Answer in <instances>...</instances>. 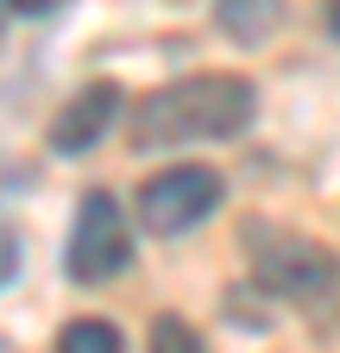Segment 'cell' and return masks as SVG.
Here are the masks:
<instances>
[{
    "label": "cell",
    "mask_w": 340,
    "mask_h": 353,
    "mask_svg": "<svg viewBox=\"0 0 340 353\" xmlns=\"http://www.w3.org/2000/svg\"><path fill=\"white\" fill-rule=\"evenodd\" d=\"M328 32H334V38H340V7H328Z\"/></svg>",
    "instance_id": "obj_9"
},
{
    "label": "cell",
    "mask_w": 340,
    "mask_h": 353,
    "mask_svg": "<svg viewBox=\"0 0 340 353\" xmlns=\"http://www.w3.org/2000/svg\"><path fill=\"white\" fill-rule=\"evenodd\" d=\"M259 95H252L246 76H183L164 82L158 95H145L133 108V152H170V145H202V139H233V132L252 120Z\"/></svg>",
    "instance_id": "obj_1"
},
{
    "label": "cell",
    "mask_w": 340,
    "mask_h": 353,
    "mask_svg": "<svg viewBox=\"0 0 340 353\" xmlns=\"http://www.w3.org/2000/svg\"><path fill=\"white\" fill-rule=\"evenodd\" d=\"M57 353H120V328L101 316H82L57 334Z\"/></svg>",
    "instance_id": "obj_6"
},
{
    "label": "cell",
    "mask_w": 340,
    "mask_h": 353,
    "mask_svg": "<svg viewBox=\"0 0 340 353\" xmlns=\"http://www.w3.org/2000/svg\"><path fill=\"white\" fill-rule=\"evenodd\" d=\"M221 208V176L208 164H177V170H158L139 183V221L145 234H183L195 221H208Z\"/></svg>",
    "instance_id": "obj_4"
},
{
    "label": "cell",
    "mask_w": 340,
    "mask_h": 353,
    "mask_svg": "<svg viewBox=\"0 0 340 353\" xmlns=\"http://www.w3.org/2000/svg\"><path fill=\"white\" fill-rule=\"evenodd\" d=\"M133 259V234H126V214L107 190H89L76 202V228H70V246H63V265L76 284H107L126 272Z\"/></svg>",
    "instance_id": "obj_3"
},
{
    "label": "cell",
    "mask_w": 340,
    "mask_h": 353,
    "mask_svg": "<svg viewBox=\"0 0 340 353\" xmlns=\"http://www.w3.org/2000/svg\"><path fill=\"white\" fill-rule=\"evenodd\" d=\"M145 353H202V334L183 322V316H158L151 322V347Z\"/></svg>",
    "instance_id": "obj_7"
},
{
    "label": "cell",
    "mask_w": 340,
    "mask_h": 353,
    "mask_svg": "<svg viewBox=\"0 0 340 353\" xmlns=\"http://www.w3.org/2000/svg\"><path fill=\"white\" fill-rule=\"evenodd\" d=\"M19 278V234L0 221V284H13Z\"/></svg>",
    "instance_id": "obj_8"
},
{
    "label": "cell",
    "mask_w": 340,
    "mask_h": 353,
    "mask_svg": "<svg viewBox=\"0 0 340 353\" xmlns=\"http://www.w3.org/2000/svg\"><path fill=\"white\" fill-rule=\"evenodd\" d=\"M114 114H120V82H89V88H76V95L51 114V152H63V158H82V152H95L101 145V132L114 126Z\"/></svg>",
    "instance_id": "obj_5"
},
{
    "label": "cell",
    "mask_w": 340,
    "mask_h": 353,
    "mask_svg": "<svg viewBox=\"0 0 340 353\" xmlns=\"http://www.w3.org/2000/svg\"><path fill=\"white\" fill-rule=\"evenodd\" d=\"M246 246H252V272H259L265 290L290 296V303H309L321 290H334L340 265L321 240H303V234H284V228H246Z\"/></svg>",
    "instance_id": "obj_2"
}]
</instances>
